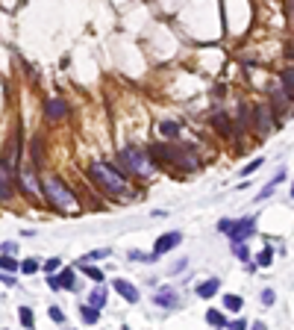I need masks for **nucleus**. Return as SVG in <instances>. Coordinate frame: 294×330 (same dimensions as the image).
I'll list each match as a JSON object with an SVG mask.
<instances>
[{
	"label": "nucleus",
	"mask_w": 294,
	"mask_h": 330,
	"mask_svg": "<svg viewBox=\"0 0 294 330\" xmlns=\"http://www.w3.org/2000/svg\"><path fill=\"white\" fill-rule=\"evenodd\" d=\"M88 177H91L103 192H109V195H127V180H124V174H121L115 165H109V162H94V165L88 168Z\"/></svg>",
	"instance_id": "f257e3e1"
},
{
	"label": "nucleus",
	"mask_w": 294,
	"mask_h": 330,
	"mask_svg": "<svg viewBox=\"0 0 294 330\" xmlns=\"http://www.w3.org/2000/svg\"><path fill=\"white\" fill-rule=\"evenodd\" d=\"M150 156H156V159H165V162H174V165H180V168H186V171H194V168H200V159H197V153H194L191 148L153 145V148H150Z\"/></svg>",
	"instance_id": "f03ea898"
},
{
	"label": "nucleus",
	"mask_w": 294,
	"mask_h": 330,
	"mask_svg": "<svg viewBox=\"0 0 294 330\" xmlns=\"http://www.w3.org/2000/svg\"><path fill=\"white\" fill-rule=\"evenodd\" d=\"M118 162H121L127 171L138 174V177H150V174L156 171V165H150V159H147L138 148H124V150L118 153Z\"/></svg>",
	"instance_id": "7ed1b4c3"
},
{
	"label": "nucleus",
	"mask_w": 294,
	"mask_h": 330,
	"mask_svg": "<svg viewBox=\"0 0 294 330\" xmlns=\"http://www.w3.org/2000/svg\"><path fill=\"white\" fill-rule=\"evenodd\" d=\"M44 192H47V201L56 207V210H62V212H71L74 210V195L68 192V186L59 180V177H47L44 180Z\"/></svg>",
	"instance_id": "20e7f679"
},
{
	"label": "nucleus",
	"mask_w": 294,
	"mask_h": 330,
	"mask_svg": "<svg viewBox=\"0 0 294 330\" xmlns=\"http://www.w3.org/2000/svg\"><path fill=\"white\" fill-rule=\"evenodd\" d=\"M253 233H256V218L247 215V218H241V221L233 224V230H230V242H233V245H241V242L250 239Z\"/></svg>",
	"instance_id": "39448f33"
},
{
	"label": "nucleus",
	"mask_w": 294,
	"mask_h": 330,
	"mask_svg": "<svg viewBox=\"0 0 294 330\" xmlns=\"http://www.w3.org/2000/svg\"><path fill=\"white\" fill-rule=\"evenodd\" d=\"M18 174H21V186H24V192L32 195V198H41V186H38V180H35V171H32L29 165H18Z\"/></svg>",
	"instance_id": "423d86ee"
},
{
	"label": "nucleus",
	"mask_w": 294,
	"mask_h": 330,
	"mask_svg": "<svg viewBox=\"0 0 294 330\" xmlns=\"http://www.w3.org/2000/svg\"><path fill=\"white\" fill-rule=\"evenodd\" d=\"M180 242H183L180 230H171V233L159 236V239H156V245H153V260H156V257H162V254H168V251H174Z\"/></svg>",
	"instance_id": "0eeeda50"
},
{
	"label": "nucleus",
	"mask_w": 294,
	"mask_h": 330,
	"mask_svg": "<svg viewBox=\"0 0 294 330\" xmlns=\"http://www.w3.org/2000/svg\"><path fill=\"white\" fill-rule=\"evenodd\" d=\"M253 118H256V127H259V133H262V136L274 130V109H271L268 103H259V106H256V112H253Z\"/></svg>",
	"instance_id": "6e6552de"
},
{
	"label": "nucleus",
	"mask_w": 294,
	"mask_h": 330,
	"mask_svg": "<svg viewBox=\"0 0 294 330\" xmlns=\"http://www.w3.org/2000/svg\"><path fill=\"white\" fill-rule=\"evenodd\" d=\"M153 304H159V307H165V310H174V307L180 304V295H177L174 286H162L159 292H153Z\"/></svg>",
	"instance_id": "1a4fd4ad"
},
{
	"label": "nucleus",
	"mask_w": 294,
	"mask_h": 330,
	"mask_svg": "<svg viewBox=\"0 0 294 330\" xmlns=\"http://www.w3.org/2000/svg\"><path fill=\"white\" fill-rule=\"evenodd\" d=\"M12 195V168L6 159H0V201H9Z\"/></svg>",
	"instance_id": "9d476101"
},
{
	"label": "nucleus",
	"mask_w": 294,
	"mask_h": 330,
	"mask_svg": "<svg viewBox=\"0 0 294 330\" xmlns=\"http://www.w3.org/2000/svg\"><path fill=\"white\" fill-rule=\"evenodd\" d=\"M44 112H47V121H59V118H62V115L68 112V103H65L62 97H50V100H47V109H44Z\"/></svg>",
	"instance_id": "9b49d317"
},
{
	"label": "nucleus",
	"mask_w": 294,
	"mask_h": 330,
	"mask_svg": "<svg viewBox=\"0 0 294 330\" xmlns=\"http://www.w3.org/2000/svg\"><path fill=\"white\" fill-rule=\"evenodd\" d=\"M47 283H50V289H56V292H59V289H77V286H74V271H71V269H65L59 277H50Z\"/></svg>",
	"instance_id": "f8f14e48"
},
{
	"label": "nucleus",
	"mask_w": 294,
	"mask_h": 330,
	"mask_svg": "<svg viewBox=\"0 0 294 330\" xmlns=\"http://www.w3.org/2000/svg\"><path fill=\"white\" fill-rule=\"evenodd\" d=\"M218 286H221V280H218V277H209V280L197 283V286H194V292H197L200 298H215V295H218Z\"/></svg>",
	"instance_id": "ddd939ff"
},
{
	"label": "nucleus",
	"mask_w": 294,
	"mask_h": 330,
	"mask_svg": "<svg viewBox=\"0 0 294 330\" xmlns=\"http://www.w3.org/2000/svg\"><path fill=\"white\" fill-rule=\"evenodd\" d=\"M112 286H115V289H118V292H121L130 304H135V301H138V289H135L133 283H127V280H115Z\"/></svg>",
	"instance_id": "4468645a"
},
{
	"label": "nucleus",
	"mask_w": 294,
	"mask_h": 330,
	"mask_svg": "<svg viewBox=\"0 0 294 330\" xmlns=\"http://www.w3.org/2000/svg\"><path fill=\"white\" fill-rule=\"evenodd\" d=\"M80 319H82V325H97L100 322V310L85 304V307H80Z\"/></svg>",
	"instance_id": "2eb2a0df"
},
{
	"label": "nucleus",
	"mask_w": 294,
	"mask_h": 330,
	"mask_svg": "<svg viewBox=\"0 0 294 330\" xmlns=\"http://www.w3.org/2000/svg\"><path fill=\"white\" fill-rule=\"evenodd\" d=\"M212 124H215V130H218V133H224V136H230V133H233V124H230V118H227L224 112H215V115H212Z\"/></svg>",
	"instance_id": "dca6fc26"
},
{
	"label": "nucleus",
	"mask_w": 294,
	"mask_h": 330,
	"mask_svg": "<svg viewBox=\"0 0 294 330\" xmlns=\"http://www.w3.org/2000/svg\"><path fill=\"white\" fill-rule=\"evenodd\" d=\"M88 304H91V307H97V310H103V307H106V286H97V289L91 292Z\"/></svg>",
	"instance_id": "f3484780"
},
{
	"label": "nucleus",
	"mask_w": 294,
	"mask_h": 330,
	"mask_svg": "<svg viewBox=\"0 0 294 330\" xmlns=\"http://www.w3.org/2000/svg\"><path fill=\"white\" fill-rule=\"evenodd\" d=\"M18 269H21V263H18L15 257H9V254H3V257H0V271H6V274L12 271V274H15Z\"/></svg>",
	"instance_id": "a211bd4d"
},
{
	"label": "nucleus",
	"mask_w": 294,
	"mask_h": 330,
	"mask_svg": "<svg viewBox=\"0 0 294 330\" xmlns=\"http://www.w3.org/2000/svg\"><path fill=\"white\" fill-rule=\"evenodd\" d=\"M159 133L162 136H177L180 133V121H162L159 124Z\"/></svg>",
	"instance_id": "6ab92c4d"
},
{
	"label": "nucleus",
	"mask_w": 294,
	"mask_h": 330,
	"mask_svg": "<svg viewBox=\"0 0 294 330\" xmlns=\"http://www.w3.org/2000/svg\"><path fill=\"white\" fill-rule=\"evenodd\" d=\"M206 322H209L212 328H227V319H224L218 310H209V313H206Z\"/></svg>",
	"instance_id": "aec40b11"
},
{
	"label": "nucleus",
	"mask_w": 294,
	"mask_h": 330,
	"mask_svg": "<svg viewBox=\"0 0 294 330\" xmlns=\"http://www.w3.org/2000/svg\"><path fill=\"white\" fill-rule=\"evenodd\" d=\"M271 263H274V251H271V248H262V254L256 257V266H262V269H268Z\"/></svg>",
	"instance_id": "412c9836"
},
{
	"label": "nucleus",
	"mask_w": 294,
	"mask_h": 330,
	"mask_svg": "<svg viewBox=\"0 0 294 330\" xmlns=\"http://www.w3.org/2000/svg\"><path fill=\"white\" fill-rule=\"evenodd\" d=\"M283 86H286V94L294 100V71H286L283 74Z\"/></svg>",
	"instance_id": "4be33fe9"
},
{
	"label": "nucleus",
	"mask_w": 294,
	"mask_h": 330,
	"mask_svg": "<svg viewBox=\"0 0 294 330\" xmlns=\"http://www.w3.org/2000/svg\"><path fill=\"white\" fill-rule=\"evenodd\" d=\"M109 254H112L109 248H97V251H91V254H85V257H82L80 263H88V260H103V257H109Z\"/></svg>",
	"instance_id": "5701e85b"
},
{
	"label": "nucleus",
	"mask_w": 294,
	"mask_h": 330,
	"mask_svg": "<svg viewBox=\"0 0 294 330\" xmlns=\"http://www.w3.org/2000/svg\"><path fill=\"white\" fill-rule=\"evenodd\" d=\"M224 307L236 313V310H241V298L239 295H224Z\"/></svg>",
	"instance_id": "b1692460"
},
{
	"label": "nucleus",
	"mask_w": 294,
	"mask_h": 330,
	"mask_svg": "<svg viewBox=\"0 0 294 330\" xmlns=\"http://www.w3.org/2000/svg\"><path fill=\"white\" fill-rule=\"evenodd\" d=\"M38 266H41L38 260H24V263H21V271H24V274H35Z\"/></svg>",
	"instance_id": "393cba45"
},
{
	"label": "nucleus",
	"mask_w": 294,
	"mask_h": 330,
	"mask_svg": "<svg viewBox=\"0 0 294 330\" xmlns=\"http://www.w3.org/2000/svg\"><path fill=\"white\" fill-rule=\"evenodd\" d=\"M80 269H82V271H85L91 280H97V283L103 280V271H100V269H91V266H85V263H80Z\"/></svg>",
	"instance_id": "a878e982"
},
{
	"label": "nucleus",
	"mask_w": 294,
	"mask_h": 330,
	"mask_svg": "<svg viewBox=\"0 0 294 330\" xmlns=\"http://www.w3.org/2000/svg\"><path fill=\"white\" fill-rule=\"evenodd\" d=\"M18 316H21V325H24V328H32V310H29V307H21Z\"/></svg>",
	"instance_id": "bb28decb"
},
{
	"label": "nucleus",
	"mask_w": 294,
	"mask_h": 330,
	"mask_svg": "<svg viewBox=\"0 0 294 330\" xmlns=\"http://www.w3.org/2000/svg\"><path fill=\"white\" fill-rule=\"evenodd\" d=\"M233 248H236V257L244 260V266H247V263H250V251L244 248V242H241V245H233Z\"/></svg>",
	"instance_id": "cd10ccee"
},
{
	"label": "nucleus",
	"mask_w": 294,
	"mask_h": 330,
	"mask_svg": "<svg viewBox=\"0 0 294 330\" xmlns=\"http://www.w3.org/2000/svg\"><path fill=\"white\" fill-rule=\"evenodd\" d=\"M259 168H262V159H253L250 165H244V168H241V174H253V171H259Z\"/></svg>",
	"instance_id": "c85d7f7f"
},
{
	"label": "nucleus",
	"mask_w": 294,
	"mask_h": 330,
	"mask_svg": "<svg viewBox=\"0 0 294 330\" xmlns=\"http://www.w3.org/2000/svg\"><path fill=\"white\" fill-rule=\"evenodd\" d=\"M233 224H236V221H230V218H221V221H218V230L230 236V230H233Z\"/></svg>",
	"instance_id": "c756f323"
},
{
	"label": "nucleus",
	"mask_w": 294,
	"mask_h": 330,
	"mask_svg": "<svg viewBox=\"0 0 294 330\" xmlns=\"http://www.w3.org/2000/svg\"><path fill=\"white\" fill-rule=\"evenodd\" d=\"M56 269H59V257H53V260H47V263H44V271H47V274H53Z\"/></svg>",
	"instance_id": "7c9ffc66"
},
{
	"label": "nucleus",
	"mask_w": 294,
	"mask_h": 330,
	"mask_svg": "<svg viewBox=\"0 0 294 330\" xmlns=\"http://www.w3.org/2000/svg\"><path fill=\"white\" fill-rule=\"evenodd\" d=\"M50 319H53V322H59V325H62V322H65V313H62V310H59V307H50Z\"/></svg>",
	"instance_id": "2f4dec72"
},
{
	"label": "nucleus",
	"mask_w": 294,
	"mask_h": 330,
	"mask_svg": "<svg viewBox=\"0 0 294 330\" xmlns=\"http://www.w3.org/2000/svg\"><path fill=\"white\" fill-rule=\"evenodd\" d=\"M274 301H277V295H274L271 289H265V292H262V304H268V307H271Z\"/></svg>",
	"instance_id": "473e14b6"
},
{
	"label": "nucleus",
	"mask_w": 294,
	"mask_h": 330,
	"mask_svg": "<svg viewBox=\"0 0 294 330\" xmlns=\"http://www.w3.org/2000/svg\"><path fill=\"white\" fill-rule=\"evenodd\" d=\"M15 251H18L15 242H6V245H3V254H12V257H15Z\"/></svg>",
	"instance_id": "72a5a7b5"
},
{
	"label": "nucleus",
	"mask_w": 294,
	"mask_h": 330,
	"mask_svg": "<svg viewBox=\"0 0 294 330\" xmlns=\"http://www.w3.org/2000/svg\"><path fill=\"white\" fill-rule=\"evenodd\" d=\"M227 328H230V330H247V322H241V319H239V322H233V325H227Z\"/></svg>",
	"instance_id": "f704fd0d"
},
{
	"label": "nucleus",
	"mask_w": 294,
	"mask_h": 330,
	"mask_svg": "<svg viewBox=\"0 0 294 330\" xmlns=\"http://www.w3.org/2000/svg\"><path fill=\"white\" fill-rule=\"evenodd\" d=\"M250 330H265V325H262V322H256V325H253Z\"/></svg>",
	"instance_id": "c9c22d12"
},
{
	"label": "nucleus",
	"mask_w": 294,
	"mask_h": 330,
	"mask_svg": "<svg viewBox=\"0 0 294 330\" xmlns=\"http://www.w3.org/2000/svg\"><path fill=\"white\" fill-rule=\"evenodd\" d=\"M289 9H292V12H294V0H289Z\"/></svg>",
	"instance_id": "e433bc0d"
},
{
	"label": "nucleus",
	"mask_w": 294,
	"mask_h": 330,
	"mask_svg": "<svg viewBox=\"0 0 294 330\" xmlns=\"http://www.w3.org/2000/svg\"><path fill=\"white\" fill-rule=\"evenodd\" d=\"M292 198H294V186H292Z\"/></svg>",
	"instance_id": "4c0bfd02"
},
{
	"label": "nucleus",
	"mask_w": 294,
	"mask_h": 330,
	"mask_svg": "<svg viewBox=\"0 0 294 330\" xmlns=\"http://www.w3.org/2000/svg\"><path fill=\"white\" fill-rule=\"evenodd\" d=\"M124 330H130V328H124Z\"/></svg>",
	"instance_id": "58836bf2"
}]
</instances>
